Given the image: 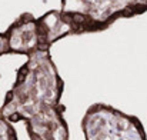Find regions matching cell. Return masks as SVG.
Wrapping results in <instances>:
<instances>
[{"instance_id": "obj_2", "label": "cell", "mask_w": 147, "mask_h": 140, "mask_svg": "<svg viewBox=\"0 0 147 140\" xmlns=\"http://www.w3.org/2000/svg\"><path fill=\"white\" fill-rule=\"evenodd\" d=\"M67 36H73V32L60 9L49 10L40 17L24 11L4 32H0V57L6 54L27 57L39 50L46 51Z\"/></svg>"}, {"instance_id": "obj_1", "label": "cell", "mask_w": 147, "mask_h": 140, "mask_svg": "<svg viewBox=\"0 0 147 140\" xmlns=\"http://www.w3.org/2000/svg\"><path fill=\"white\" fill-rule=\"evenodd\" d=\"M64 82L50 50H39L16 72L0 113L11 123L24 122L30 140H69L70 130L61 103Z\"/></svg>"}, {"instance_id": "obj_5", "label": "cell", "mask_w": 147, "mask_h": 140, "mask_svg": "<svg viewBox=\"0 0 147 140\" xmlns=\"http://www.w3.org/2000/svg\"><path fill=\"white\" fill-rule=\"evenodd\" d=\"M0 140H19L13 123L0 113Z\"/></svg>"}, {"instance_id": "obj_4", "label": "cell", "mask_w": 147, "mask_h": 140, "mask_svg": "<svg viewBox=\"0 0 147 140\" xmlns=\"http://www.w3.org/2000/svg\"><path fill=\"white\" fill-rule=\"evenodd\" d=\"M80 126L84 140H147L146 129L137 116L106 103L89 106Z\"/></svg>"}, {"instance_id": "obj_3", "label": "cell", "mask_w": 147, "mask_h": 140, "mask_svg": "<svg viewBox=\"0 0 147 140\" xmlns=\"http://www.w3.org/2000/svg\"><path fill=\"white\" fill-rule=\"evenodd\" d=\"M61 16L73 36L107 30L120 19H131L147 11V0H61Z\"/></svg>"}]
</instances>
